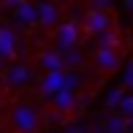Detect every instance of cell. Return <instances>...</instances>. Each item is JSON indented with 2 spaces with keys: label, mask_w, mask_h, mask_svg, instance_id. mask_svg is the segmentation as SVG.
<instances>
[{
  "label": "cell",
  "mask_w": 133,
  "mask_h": 133,
  "mask_svg": "<svg viewBox=\"0 0 133 133\" xmlns=\"http://www.w3.org/2000/svg\"><path fill=\"white\" fill-rule=\"evenodd\" d=\"M60 87H63V71H46V79L41 84V92H44L46 98H52Z\"/></svg>",
  "instance_id": "6"
},
{
  "label": "cell",
  "mask_w": 133,
  "mask_h": 133,
  "mask_svg": "<svg viewBox=\"0 0 133 133\" xmlns=\"http://www.w3.org/2000/svg\"><path fill=\"white\" fill-rule=\"evenodd\" d=\"M103 133H128L125 117H109L106 125H103Z\"/></svg>",
  "instance_id": "13"
},
{
  "label": "cell",
  "mask_w": 133,
  "mask_h": 133,
  "mask_svg": "<svg viewBox=\"0 0 133 133\" xmlns=\"http://www.w3.org/2000/svg\"><path fill=\"white\" fill-rule=\"evenodd\" d=\"M16 16H19V22H25V25H33V22H38V14H35V5L25 3V0L19 3V11H16Z\"/></svg>",
  "instance_id": "11"
},
{
  "label": "cell",
  "mask_w": 133,
  "mask_h": 133,
  "mask_svg": "<svg viewBox=\"0 0 133 133\" xmlns=\"http://www.w3.org/2000/svg\"><path fill=\"white\" fill-rule=\"evenodd\" d=\"M125 125H128V133H133V114H130V117H125Z\"/></svg>",
  "instance_id": "19"
},
{
  "label": "cell",
  "mask_w": 133,
  "mask_h": 133,
  "mask_svg": "<svg viewBox=\"0 0 133 133\" xmlns=\"http://www.w3.org/2000/svg\"><path fill=\"white\" fill-rule=\"evenodd\" d=\"M119 106H122V114H125V117H130V114H133V95L122 98V103H119Z\"/></svg>",
  "instance_id": "16"
},
{
  "label": "cell",
  "mask_w": 133,
  "mask_h": 133,
  "mask_svg": "<svg viewBox=\"0 0 133 133\" xmlns=\"http://www.w3.org/2000/svg\"><path fill=\"white\" fill-rule=\"evenodd\" d=\"M95 65L103 71H114L119 65V52L117 49H98L95 52Z\"/></svg>",
  "instance_id": "5"
},
{
  "label": "cell",
  "mask_w": 133,
  "mask_h": 133,
  "mask_svg": "<svg viewBox=\"0 0 133 133\" xmlns=\"http://www.w3.org/2000/svg\"><path fill=\"white\" fill-rule=\"evenodd\" d=\"M63 63L79 65V63H82V52H76V46H74V49H68V52H63Z\"/></svg>",
  "instance_id": "14"
},
{
  "label": "cell",
  "mask_w": 133,
  "mask_h": 133,
  "mask_svg": "<svg viewBox=\"0 0 133 133\" xmlns=\"http://www.w3.org/2000/svg\"><path fill=\"white\" fill-rule=\"evenodd\" d=\"M14 33L8 27H0V60L3 57H14Z\"/></svg>",
  "instance_id": "9"
},
{
  "label": "cell",
  "mask_w": 133,
  "mask_h": 133,
  "mask_svg": "<svg viewBox=\"0 0 133 133\" xmlns=\"http://www.w3.org/2000/svg\"><path fill=\"white\" fill-rule=\"evenodd\" d=\"M35 14H38V22H41L44 27H52L54 22H57V16H60L54 3H41L38 8H35Z\"/></svg>",
  "instance_id": "7"
},
{
  "label": "cell",
  "mask_w": 133,
  "mask_h": 133,
  "mask_svg": "<svg viewBox=\"0 0 133 133\" xmlns=\"http://www.w3.org/2000/svg\"><path fill=\"white\" fill-rule=\"evenodd\" d=\"M109 27H111V16L101 8H90V14L84 16V33L87 35H101Z\"/></svg>",
  "instance_id": "2"
},
{
  "label": "cell",
  "mask_w": 133,
  "mask_h": 133,
  "mask_svg": "<svg viewBox=\"0 0 133 133\" xmlns=\"http://www.w3.org/2000/svg\"><path fill=\"white\" fill-rule=\"evenodd\" d=\"M125 5H128V8H133V0H128V3H125Z\"/></svg>",
  "instance_id": "20"
},
{
  "label": "cell",
  "mask_w": 133,
  "mask_h": 133,
  "mask_svg": "<svg viewBox=\"0 0 133 133\" xmlns=\"http://www.w3.org/2000/svg\"><path fill=\"white\" fill-rule=\"evenodd\" d=\"M125 84H128V87H133V63L125 68Z\"/></svg>",
  "instance_id": "17"
},
{
  "label": "cell",
  "mask_w": 133,
  "mask_h": 133,
  "mask_svg": "<svg viewBox=\"0 0 133 133\" xmlns=\"http://www.w3.org/2000/svg\"><path fill=\"white\" fill-rule=\"evenodd\" d=\"M117 41H119V33L109 27L98 35V49H117Z\"/></svg>",
  "instance_id": "10"
},
{
  "label": "cell",
  "mask_w": 133,
  "mask_h": 133,
  "mask_svg": "<svg viewBox=\"0 0 133 133\" xmlns=\"http://www.w3.org/2000/svg\"><path fill=\"white\" fill-rule=\"evenodd\" d=\"M8 117H11V125H14L16 133H38V128H41V111L30 103H16Z\"/></svg>",
  "instance_id": "1"
},
{
  "label": "cell",
  "mask_w": 133,
  "mask_h": 133,
  "mask_svg": "<svg viewBox=\"0 0 133 133\" xmlns=\"http://www.w3.org/2000/svg\"><path fill=\"white\" fill-rule=\"evenodd\" d=\"M76 41H79V25L76 22H63L57 30V46L63 52H68L76 46Z\"/></svg>",
  "instance_id": "3"
},
{
  "label": "cell",
  "mask_w": 133,
  "mask_h": 133,
  "mask_svg": "<svg viewBox=\"0 0 133 133\" xmlns=\"http://www.w3.org/2000/svg\"><path fill=\"white\" fill-rule=\"evenodd\" d=\"M0 68H3V60H0Z\"/></svg>",
  "instance_id": "21"
},
{
  "label": "cell",
  "mask_w": 133,
  "mask_h": 133,
  "mask_svg": "<svg viewBox=\"0 0 133 133\" xmlns=\"http://www.w3.org/2000/svg\"><path fill=\"white\" fill-rule=\"evenodd\" d=\"M63 133H87V128H84V125H68Z\"/></svg>",
  "instance_id": "18"
},
{
  "label": "cell",
  "mask_w": 133,
  "mask_h": 133,
  "mask_svg": "<svg viewBox=\"0 0 133 133\" xmlns=\"http://www.w3.org/2000/svg\"><path fill=\"white\" fill-rule=\"evenodd\" d=\"M41 65H44L46 71H60L63 68V57H60L57 52H44L41 54Z\"/></svg>",
  "instance_id": "12"
},
{
  "label": "cell",
  "mask_w": 133,
  "mask_h": 133,
  "mask_svg": "<svg viewBox=\"0 0 133 133\" xmlns=\"http://www.w3.org/2000/svg\"><path fill=\"white\" fill-rule=\"evenodd\" d=\"M33 79V74H30L27 65H11L8 71H5V87H14V90H22L25 84Z\"/></svg>",
  "instance_id": "4"
},
{
  "label": "cell",
  "mask_w": 133,
  "mask_h": 133,
  "mask_svg": "<svg viewBox=\"0 0 133 133\" xmlns=\"http://www.w3.org/2000/svg\"><path fill=\"white\" fill-rule=\"evenodd\" d=\"M52 101H54V106H57L60 111H68V109H74L76 95H74V90H68V87H60L57 92L52 95Z\"/></svg>",
  "instance_id": "8"
},
{
  "label": "cell",
  "mask_w": 133,
  "mask_h": 133,
  "mask_svg": "<svg viewBox=\"0 0 133 133\" xmlns=\"http://www.w3.org/2000/svg\"><path fill=\"white\" fill-rule=\"evenodd\" d=\"M106 103H109V106L122 103V90H111V92H109V98H106Z\"/></svg>",
  "instance_id": "15"
}]
</instances>
